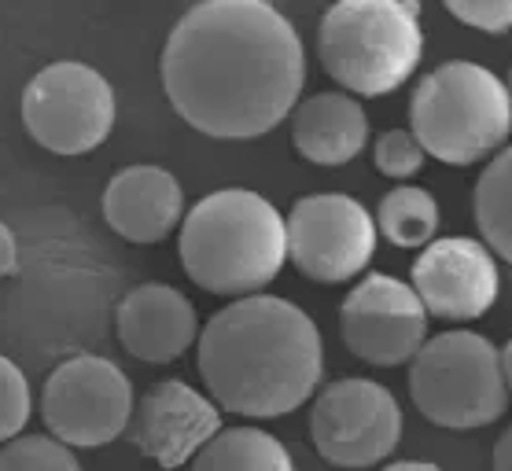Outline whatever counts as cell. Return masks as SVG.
Wrapping results in <instances>:
<instances>
[{"label":"cell","instance_id":"obj_1","mask_svg":"<svg viewBox=\"0 0 512 471\" xmlns=\"http://www.w3.org/2000/svg\"><path fill=\"white\" fill-rule=\"evenodd\" d=\"M163 89L188 126L214 140H255L299 107L306 48L262 0L192 4L163 45Z\"/></svg>","mask_w":512,"mask_h":471},{"label":"cell","instance_id":"obj_2","mask_svg":"<svg viewBox=\"0 0 512 471\" xmlns=\"http://www.w3.org/2000/svg\"><path fill=\"white\" fill-rule=\"evenodd\" d=\"M199 376L222 413L277 420L314 398L325 343L310 313L277 295H247L199 328Z\"/></svg>","mask_w":512,"mask_h":471},{"label":"cell","instance_id":"obj_3","mask_svg":"<svg viewBox=\"0 0 512 471\" xmlns=\"http://www.w3.org/2000/svg\"><path fill=\"white\" fill-rule=\"evenodd\" d=\"M177 254L188 280L210 295H262L288 262V232L266 196L222 188L185 210Z\"/></svg>","mask_w":512,"mask_h":471},{"label":"cell","instance_id":"obj_4","mask_svg":"<svg viewBox=\"0 0 512 471\" xmlns=\"http://www.w3.org/2000/svg\"><path fill=\"white\" fill-rule=\"evenodd\" d=\"M321 67L347 96H387L417 74L424 59L420 4L413 0H339L317 26Z\"/></svg>","mask_w":512,"mask_h":471},{"label":"cell","instance_id":"obj_5","mask_svg":"<svg viewBox=\"0 0 512 471\" xmlns=\"http://www.w3.org/2000/svg\"><path fill=\"white\" fill-rule=\"evenodd\" d=\"M409 133L424 155L446 166H476L498 155L512 133L505 81L472 59H450L428 70L409 100Z\"/></svg>","mask_w":512,"mask_h":471},{"label":"cell","instance_id":"obj_6","mask_svg":"<svg viewBox=\"0 0 512 471\" xmlns=\"http://www.w3.org/2000/svg\"><path fill=\"white\" fill-rule=\"evenodd\" d=\"M409 398L420 416L446 431L490 427L509 405L501 350L479 332H443L409 361Z\"/></svg>","mask_w":512,"mask_h":471},{"label":"cell","instance_id":"obj_7","mask_svg":"<svg viewBox=\"0 0 512 471\" xmlns=\"http://www.w3.org/2000/svg\"><path fill=\"white\" fill-rule=\"evenodd\" d=\"M115 89L100 70L59 59L37 70L23 89L26 133L52 155H89L115 129Z\"/></svg>","mask_w":512,"mask_h":471},{"label":"cell","instance_id":"obj_8","mask_svg":"<svg viewBox=\"0 0 512 471\" xmlns=\"http://www.w3.org/2000/svg\"><path fill=\"white\" fill-rule=\"evenodd\" d=\"M41 420L63 446L100 449L133 420V383L107 357H70L41 387Z\"/></svg>","mask_w":512,"mask_h":471},{"label":"cell","instance_id":"obj_9","mask_svg":"<svg viewBox=\"0 0 512 471\" xmlns=\"http://www.w3.org/2000/svg\"><path fill=\"white\" fill-rule=\"evenodd\" d=\"M310 438L336 468H373L402 442V409L384 383L347 376L321 387L310 409Z\"/></svg>","mask_w":512,"mask_h":471},{"label":"cell","instance_id":"obj_10","mask_svg":"<svg viewBox=\"0 0 512 471\" xmlns=\"http://www.w3.org/2000/svg\"><path fill=\"white\" fill-rule=\"evenodd\" d=\"M291 265L317 284H347L376 254V221L354 196L314 192L295 199L284 218Z\"/></svg>","mask_w":512,"mask_h":471},{"label":"cell","instance_id":"obj_11","mask_svg":"<svg viewBox=\"0 0 512 471\" xmlns=\"http://www.w3.org/2000/svg\"><path fill=\"white\" fill-rule=\"evenodd\" d=\"M339 335L347 350L365 365H409L428 343V310L406 280L387 273L361 276V284L339 306Z\"/></svg>","mask_w":512,"mask_h":471},{"label":"cell","instance_id":"obj_12","mask_svg":"<svg viewBox=\"0 0 512 471\" xmlns=\"http://www.w3.org/2000/svg\"><path fill=\"white\" fill-rule=\"evenodd\" d=\"M409 288L417 291L428 317L439 321H479L498 302V258L472 236L431 240L413 262Z\"/></svg>","mask_w":512,"mask_h":471},{"label":"cell","instance_id":"obj_13","mask_svg":"<svg viewBox=\"0 0 512 471\" xmlns=\"http://www.w3.org/2000/svg\"><path fill=\"white\" fill-rule=\"evenodd\" d=\"M222 431V409L185 380H163L133 405V446L159 468L192 464L199 449Z\"/></svg>","mask_w":512,"mask_h":471},{"label":"cell","instance_id":"obj_14","mask_svg":"<svg viewBox=\"0 0 512 471\" xmlns=\"http://www.w3.org/2000/svg\"><path fill=\"white\" fill-rule=\"evenodd\" d=\"M118 343L137 361L170 365L199 339L196 306L170 284H140L115 313Z\"/></svg>","mask_w":512,"mask_h":471},{"label":"cell","instance_id":"obj_15","mask_svg":"<svg viewBox=\"0 0 512 471\" xmlns=\"http://www.w3.org/2000/svg\"><path fill=\"white\" fill-rule=\"evenodd\" d=\"M104 221L129 243H163L185 221L181 181L163 166H126L104 188Z\"/></svg>","mask_w":512,"mask_h":471},{"label":"cell","instance_id":"obj_16","mask_svg":"<svg viewBox=\"0 0 512 471\" xmlns=\"http://www.w3.org/2000/svg\"><path fill=\"white\" fill-rule=\"evenodd\" d=\"M291 144L314 166H347L369 144V115L347 92H317L291 111Z\"/></svg>","mask_w":512,"mask_h":471},{"label":"cell","instance_id":"obj_17","mask_svg":"<svg viewBox=\"0 0 512 471\" xmlns=\"http://www.w3.org/2000/svg\"><path fill=\"white\" fill-rule=\"evenodd\" d=\"M192 471H295V460L262 427H222L192 457Z\"/></svg>","mask_w":512,"mask_h":471},{"label":"cell","instance_id":"obj_18","mask_svg":"<svg viewBox=\"0 0 512 471\" xmlns=\"http://www.w3.org/2000/svg\"><path fill=\"white\" fill-rule=\"evenodd\" d=\"M472 214H476L483 247L512 265V144L501 148L487 162V170L479 173Z\"/></svg>","mask_w":512,"mask_h":471},{"label":"cell","instance_id":"obj_19","mask_svg":"<svg viewBox=\"0 0 512 471\" xmlns=\"http://www.w3.org/2000/svg\"><path fill=\"white\" fill-rule=\"evenodd\" d=\"M376 232L402 251H424L439 236V203L428 188L398 184L376 207Z\"/></svg>","mask_w":512,"mask_h":471},{"label":"cell","instance_id":"obj_20","mask_svg":"<svg viewBox=\"0 0 512 471\" xmlns=\"http://www.w3.org/2000/svg\"><path fill=\"white\" fill-rule=\"evenodd\" d=\"M0 471H82L74 449L48 435H19L0 446Z\"/></svg>","mask_w":512,"mask_h":471},{"label":"cell","instance_id":"obj_21","mask_svg":"<svg viewBox=\"0 0 512 471\" xmlns=\"http://www.w3.org/2000/svg\"><path fill=\"white\" fill-rule=\"evenodd\" d=\"M34 398H30V383H26L23 368L12 357L0 354V442H12L23 435L26 420H30Z\"/></svg>","mask_w":512,"mask_h":471},{"label":"cell","instance_id":"obj_22","mask_svg":"<svg viewBox=\"0 0 512 471\" xmlns=\"http://www.w3.org/2000/svg\"><path fill=\"white\" fill-rule=\"evenodd\" d=\"M424 151L420 144L413 140L409 129H387L376 137V148H373V162L376 170L391 177V181H409V177H417L424 170Z\"/></svg>","mask_w":512,"mask_h":471},{"label":"cell","instance_id":"obj_23","mask_svg":"<svg viewBox=\"0 0 512 471\" xmlns=\"http://www.w3.org/2000/svg\"><path fill=\"white\" fill-rule=\"evenodd\" d=\"M446 12L454 15L457 23L479 30V34L512 30V0H450Z\"/></svg>","mask_w":512,"mask_h":471},{"label":"cell","instance_id":"obj_24","mask_svg":"<svg viewBox=\"0 0 512 471\" xmlns=\"http://www.w3.org/2000/svg\"><path fill=\"white\" fill-rule=\"evenodd\" d=\"M15 265H19V243H15V232L0 221V280L12 276Z\"/></svg>","mask_w":512,"mask_h":471},{"label":"cell","instance_id":"obj_25","mask_svg":"<svg viewBox=\"0 0 512 471\" xmlns=\"http://www.w3.org/2000/svg\"><path fill=\"white\" fill-rule=\"evenodd\" d=\"M494 471H512V424L501 431V438L494 442V457H490Z\"/></svg>","mask_w":512,"mask_h":471},{"label":"cell","instance_id":"obj_26","mask_svg":"<svg viewBox=\"0 0 512 471\" xmlns=\"http://www.w3.org/2000/svg\"><path fill=\"white\" fill-rule=\"evenodd\" d=\"M380 471H443L439 464H428V460H398V464H387Z\"/></svg>","mask_w":512,"mask_h":471},{"label":"cell","instance_id":"obj_27","mask_svg":"<svg viewBox=\"0 0 512 471\" xmlns=\"http://www.w3.org/2000/svg\"><path fill=\"white\" fill-rule=\"evenodd\" d=\"M501 368H505V383H509V394H512V339H509V346L501 350Z\"/></svg>","mask_w":512,"mask_h":471},{"label":"cell","instance_id":"obj_28","mask_svg":"<svg viewBox=\"0 0 512 471\" xmlns=\"http://www.w3.org/2000/svg\"><path fill=\"white\" fill-rule=\"evenodd\" d=\"M505 89H509V100H512V70H509V81H505Z\"/></svg>","mask_w":512,"mask_h":471}]
</instances>
